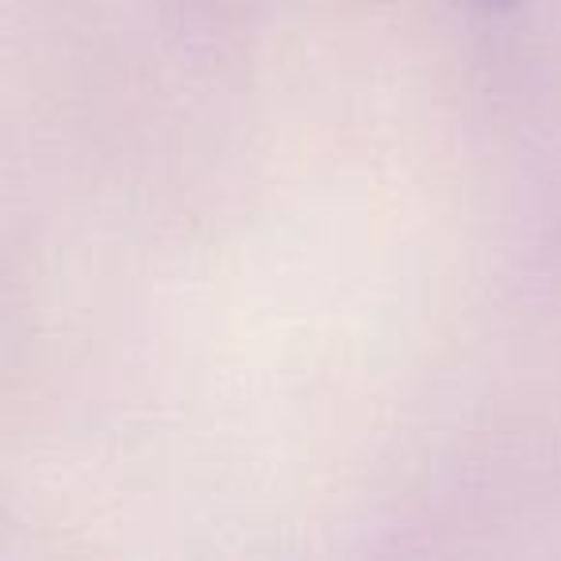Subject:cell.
Segmentation results:
<instances>
[{
    "label": "cell",
    "instance_id": "obj_1",
    "mask_svg": "<svg viewBox=\"0 0 561 561\" xmlns=\"http://www.w3.org/2000/svg\"><path fill=\"white\" fill-rule=\"evenodd\" d=\"M477 4H484V9H492V12H507V9H515L519 0H477Z\"/></svg>",
    "mask_w": 561,
    "mask_h": 561
}]
</instances>
